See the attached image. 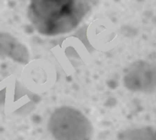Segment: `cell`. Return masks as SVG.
I'll use <instances>...</instances> for the list:
<instances>
[{
  "label": "cell",
  "mask_w": 156,
  "mask_h": 140,
  "mask_svg": "<svg viewBox=\"0 0 156 140\" xmlns=\"http://www.w3.org/2000/svg\"><path fill=\"white\" fill-rule=\"evenodd\" d=\"M98 1L30 0L28 18L41 34H62L76 29Z\"/></svg>",
  "instance_id": "cell-1"
},
{
  "label": "cell",
  "mask_w": 156,
  "mask_h": 140,
  "mask_svg": "<svg viewBox=\"0 0 156 140\" xmlns=\"http://www.w3.org/2000/svg\"><path fill=\"white\" fill-rule=\"evenodd\" d=\"M49 129L56 140H91L93 134L88 119L70 107L55 110L49 120Z\"/></svg>",
  "instance_id": "cell-2"
}]
</instances>
